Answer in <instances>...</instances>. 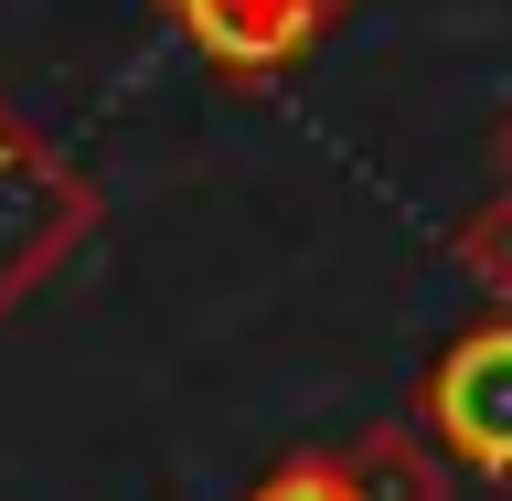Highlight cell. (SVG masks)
Listing matches in <instances>:
<instances>
[{
  "label": "cell",
  "mask_w": 512,
  "mask_h": 501,
  "mask_svg": "<svg viewBox=\"0 0 512 501\" xmlns=\"http://www.w3.org/2000/svg\"><path fill=\"white\" fill-rule=\"evenodd\" d=\"M96 214H107V203H96V182L75 171V150L0 96V331L86 256Z\"/></svg>",
  "instance_id": "cell-1"
},
{
  "label": "cell",
  "mask_w": 512,
  "mask_h": 501,
  "mask_svg": "<svg viewBox=\"0 0 512 501\" xmlns=\"http://www.w3.org/2000/svg\"><path fill=\"white\" fill-rule=\"evenodd\" d=\"M416 427L448 448V470L512 491V310L470 320V331H448V342L427 352V374H416Z\"/></svg>",
  "instance_id": "cell-2"
},
{
  "label": "cell",
  "mask_w": 512,
  "mask_h": 501,
  "mask_svg": "<svg viewBox=\"0 0 512 501\" xmlns=\"http://www.w3.org/2000/svg\"><path fill=\"white\" fill-rule=\"evenodd\" d=\"M342 11L352 0H160V22L246 96L278 86V75H299V64L342 32Z\"/></svg>",
  "instance_id": "cell-3"
},
{
  "label": "cell",
  "mask_w": 512,
  "mask_h": 501,
  "mask_svg": "<svg viewBox=\"0 0 512 501\" xmlns=\"http://www.w3.org/2000/svg\"><path fill=\"white\" fill-rule=\"evenodd\" d=\"M342 470L363 501H459V470H448V448L427 427H363L342 448Z\"/></svg>",
  "instance_id": "cell-4"
},
{
  "label": "cell",
  "mask_w": 512,
  "mask_h": 501,
  "mask_svg": "<svg viewBox=\"0 0 512 501\" xmlns=\"http://www.w3.org/2000/svg\"><path fill=\"white\" fill-rule=\"evenodd\" d=\"M448 256H459V278H470L491 310H512V182L480 192L470 214L448 224Z\"/></svg>",
  "instance_id": "cell-5"
},
{
  "label": "cell",
  "mask_w": 512,
  "mask_h": 501,
  "mask_svg": "<svg viewBox=\"0 0 512 501\" xmlns=\"http://www.w3.org/2000/svg\"><path fill=\"white\" fill-rule=\"evenodd\" d=\"M246 501H363V491H352V470L331 459V448H288V459L256 480Z\"/></svg>",
  "instance_id": "cell-6"
},
{
  "label": "cell",
  "mask_w": 512,
  "mask_h": 501,
  "mask_svg": "<svg viewBox=\"0 0 512 501\" xmlns=\"http://www.w3.org/2000/svg\"><path fill=\"white\" fill-rule=\"evenodd\" d=\"M491 171L512 182V107H502V128H491Z\"/></svg>",
  "instance_id": "cell-7"
}]
</instances>
